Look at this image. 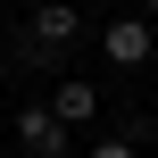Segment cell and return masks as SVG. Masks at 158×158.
Here are the masks:
<instances>
[{"label": "cell", "mask_w": 158, "mask_h": 158, "mask_svg": "<svg viewBox=\"0 0 158 158\" xmlns=\"http://www.w3.org/2000/svg\"><path fill=\"white\" fill-rule=\"evenodd\" d=\"M25 25H33V33H25V42H17V58H25V67H58V58H67V50H75V42H83V33H92V25H83V8H75V0H42V8H33V17H25Z\"/></svg>", "instance_id": "1"}, {"label": "cell", "mask_w": 158, "mask_h": 158, "mask_svg": "<svg viewBox=\"0 0 158 158\" xmlns=\"http://www.w3.org/2000/svg\"><path fill=\"white\" fill-rule=\"evenodd\" d=\"M150 50H158L150 17H108V25H100V58H108V67H150Z\"/></svg>", "instance_id": "2"}, {"label": "cell", "mask_w": 158, "mask_h": 158, "mask_svg": "<svg viewBox=\"0 0 158 158\" xmlns=\"http://www.w3.org/2000/svg\"><path fill=\"white\" fill-rule=\"evenodd\" d=\"M17 150H42V158H67V125L50 117V100H25V108H17Z\"/></svg>", "instance_id": "3"}, {"label": "cell", "mask_w": 158, "mask_h": 158, "mask_svg": "<svg viewBox=\"0 0 158 158\" xmlns=\"http://www.w3.org/2000/svg\"><path fill=\"white\" fill-rule=\"evenodd\" d=\"M92 108H100V92H92V83H83V75H67V83H58V92H50V117H58V125H67V133H75V125H92Z\"/></svg>", "instance_id": "4"}, {"label": "cell", "mask_w": 158, "mask_h": 158, "mask_svg": "<svg viewBox=\"0 0 158 158\" xmlns=\"http://www.w3.org/2000/svg\"><path fill=\"white\" fill-rule=\"evenodd\" d=\"M92 158H142V142H125V133H108V142H92Z\"/></svg>", "instance_id": "5"}, {"label": "cell", "mask_w": 158, "mask_h": 158, "mask_svg": "<svg viewBox=\"0 0 158 158\" xmlns=\"http://www.w3.org/2000/svg\"><path fill=\"white\" fill-rule=\"evenodd\" d=\"M142 17H150V25H158V0H142Z\"/></svg>", "instance_id": "6"}, {"label": "cell", "mask_w": 158, "mask_h": 158, "mask_svg": "<svg viewBox=\"0 0 158 158\" xmlns=\"http://www.w3.org/2000/svg\"><path fill=\"white\" fill-rule=\"evenodd\" d=\"M17 158H42V150H17Z\"/></svg>", "instance_id": "7"}]
</instances>
